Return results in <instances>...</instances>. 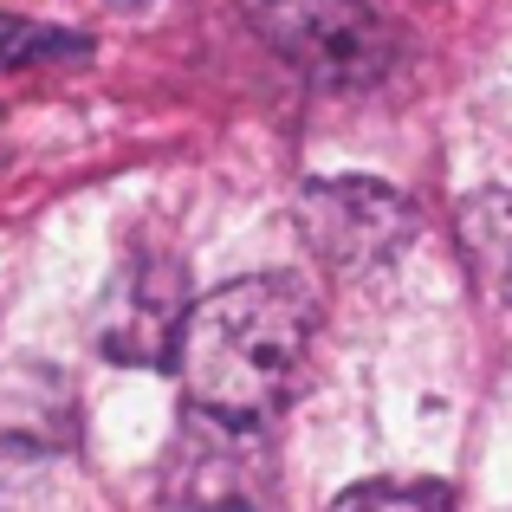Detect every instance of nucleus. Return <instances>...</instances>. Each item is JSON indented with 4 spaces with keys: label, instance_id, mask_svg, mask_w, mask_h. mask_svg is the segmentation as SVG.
<instances>
[{
    "label": "nucleus",
    "instance_id": "4",
    "mask_svg": "<svg viewBox=\"0 0 512 512\" xmlns=\"http://www.w3.org/2000/svg\"><path fill=\"white\" fill-rule=\"evenodd\" d=\"M299 234L331 273H370L415 234V208L370 175H318L299 188Z\"/></svg>",
    "mask_w": 512,
    "mask_h": 512
},
{
    "label": "nucleus",
    "instance_id": "8",
    "mask_svg": "<svg viewBox=\"0 0 512 512\" xmlns=\"http://www.w3.org/2000/svg\"><path fill=\"white\" fill-rule=\"evenodd\" d=\"M331 512H454V500L428 480H363V487L338 493Z\"/></svg>",
    "mask_w": 512,
    "mask_h": 512
},
{
    "label": "nucleus",
    "instance_id": "7",
    "mask_svg": "<svg viewBox=\"0 0 512 512\" xmlns=\"http://www.w3.org/2000/svg\"><path fill=\"white\" fill-rule=\"evenodd\" d=\"M46 59H85V39L59 33V26H33L0 13V72H20V65H46Z\"/></svg>",
    "mask_w": 512,
    "mask_h": 512
},
{
    "label": "nucleus",
    "instance_id": "2",
    "mask_svg": "<svg viewBox=\"0 0 512 512\" xmlns=\"http://www.w3.org/2000/svg\"><path fill=\"white\" fill-rule=\"evenodd\" d=\"M247 26L299 78L331 91L376 85L396 59V33L370 0H247Z\"/></svg>",
    "mask_w": 512,
    "mask_h": 512
},
{
    "label": "nucleus",
    "instance_id": "6",
    "mask_svg": "<svg viewBox=\"0 0 512 512\" xmlns=\"http://www.w3.org/2000/svg\"><path fill=\"white\" fill-rule=\"evenodd\" d=\"M78 441V389L52 363L0 370V448L7 454H65Z\"/></svg>",
    "mask_w": 512,
    "mask_h": 512
},
{
    "label": "nucleus",
    "instance_id": "10",
    "mask_svg": "<svg viewBox=\"0 0 512 512\" xmlns=\"http://www.w3.org/2000/svg\"><path fill=\"white\" fill-rule=\"evenodd\" d=\"M111 7H124V13H137V7H150V0H111Z\"/></svg>",
    "mask_w": 512,
    "mask_h": 512
},
{
    "label": "nucleus",
    "instance_id": "3",
    "mask_svg": "<svg viewBox=\"0 0 512 512\" xmlns=\"http://www.w3.org/2000/svg\"><path fill=\"white\" fill-rule=\"evenodd\" d=\"M273 493V441L266 422H221L188 409L163 461L169 512H260Z\"/></svg>",
    "mask_w": 512,
    "mask_h": 512
},
{
    "label": "nucleus",
    "instance_id": "5",
    "mask_svg": "<svg viewBox=\"0 0 512 512\" xmlns=\"http://www.w3.org/2000/svg\"><path fill=\"white\" fill-rule=\"evenodd\" d=\"M188 318V273L169 253H137L98 299V350L111 363H156L175 357V331Z\"/></svg>",
    "mask_w": 512,
    "mask_h": 512
},
{
    "label": "nucleus",
    "instance_id": "9",
    "mask_svg": "<svg viewBox=\"0 0 512 512\" xmlns=\"http://www.w3.org/2000/svg\"><path fill=\"white\" fill-rule=\"evenodd\" d=\"M467 234H474V247L493 260V273H500V292L512 305V201H480L474 214H467Z\"/></svg>",
    "mask_w": 512,
    "mask_h": 512
},
{
    "label": "nucleus",
    "instance_id": "1",
    "mask_svg": "<svg viewBox=\"0 0 512 512\" xmlns=\"http://www.w3.org/2000/svg\"><path fill=\"white\" fill-rule=\"evenodd\" d=\"M318 305L299 273H253L188 305L175 331V370L201 415L221 422H273L312 350Z\"/></svg>",
    "mask_w": 512,
    "mask_h": 512
}]
</instances>
